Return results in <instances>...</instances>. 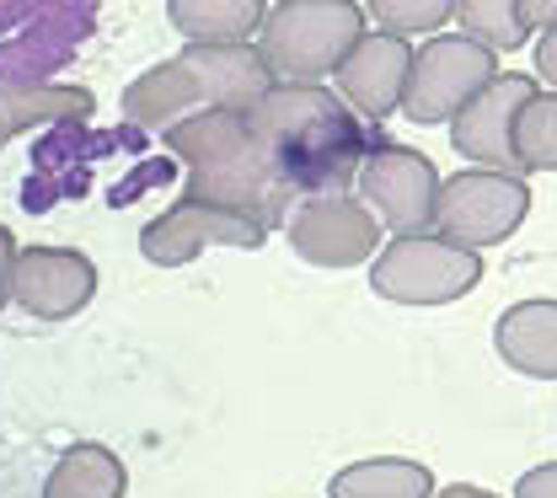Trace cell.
Listing matches in <instances>:
<instances>
[{
	"label": "cell",
	"mask_w": 557,
	"mask_h": 498,
	"mask_svg": "<svg viewBox=\"0 0 557 498\" xmlns=\"http://www.w3.org/2000/svg\"><path fill=\"white\" fill-rule=\"evenodd\" d=\"M252 135L274 150L300 199H338L359 177L364 155L392 140L381 124H364L338 91L274 80V91L247 113Z\"/></svg>",
	"instance_id": "6da1fadb"
},
{
	"label": "cell",
	"mask_w": 557,
	"mask_h": 498,
	"mask_svg": "<svg viewBox=\"0 0 557 498\" xmlns=\"http://www.w3.org/2000/svg\"><path fill=\"white\" fill-rule=\"evenodd\" d=\"M166 150L188 166L183 199H205L214 210H231L263 231H278L289 210L300 204L295 183L284 177V166L274 161V150L252 135L247 113H194L177 129L161 135Z\"/></svg>",
	"instance_id": "7a4b0ae2"
},
{
	"label": "cell",
	"mask_w": 557,
	"mask_h": 498,
	"mask_svg": "<svg viewBox=\"0 0 557 498\" xmlns=\"http://www.w3.org/2000/svg\"><path fill=\"white\" fill-rule=\"evenodd\" d=\"M274 91V75L263 65V49L252 43H225V49H183L177 60H161L124 91V119L135 129L166 135L194 113H252Z\"/></svg>",
	"instance_id": "3957f363"
},
{
	"label": "cell",
	"mask_w": 557,
	"mask_h": 498,
	"mask_svg": "<svg viewBox=\"0 0 557 498\" xmlns=\"http://www.w3.org/2000/svg\"><path fill=\"white\" fill-rule=\"evenodd\" d=\"M364 33L370 22L354 0H278L263 16V65L274 80L322 86V75L344 71Z\"/></svg>",
	"instance_id": "277c9868"
},
{
	"label": "cell",
	"mask_w": 557,
	"mask_h": 498,
	"mask_svg": "<svg viewBox=\"0 0 557 498\" xmlns=\"http://www.w3.org/2000/svg\"><path fill=\"white\" fill-rule=\"evenodd\" d=\"M483 252H467L440 231H418V236H392L375 252L370 289L392 306H450L483 285Z\"/></svg>",
	"instance_id": "5b68a950"
},
{
	"label": "cell",
	"mask_w": 557,
	"mask_h": 498,
	"mask_svg": "<svg viewBox=\"0 0 557 498\" xmlns=\"http://www.w3.org/2000/svg\"><path fill=\"white\" fill-rule=\"evenodd\" d=\"M531 214V183L509 177V172H456L440 183V204H434V231L467 252H483L509 241Z\"/></svg>",
	"instance_id": "8992f818"
},
{
	"label": "cell",
	"mask_w": 557,
	"mask_h": 498,
	"mask_svg": "<svg viewBox=\"0 0 557 498\" xmlns=\"http://www.w3.org/2000/svg\"><path fill=\"white\" fill-rule=\"evenodd\" d=\"M498 75V60L483 43H472L467 33H434L423 49H413V71H408V97H403V119L408 124H450L472 97H483Z\"/></svg>",
	"instance_id": "52a82bcc"
},
{
	"label": "cell",
	"mask_w": 557,
	"mask_h": 498,
	"mask_svg": "<svg viewBox=\"0 0 557 498\" xmlns=\"http://www.w3.org/2000/svg\"><path fill=\"white\" fill-rule=\"evenodd\" d=\"M5 27H16V38L0 43V86L33 91L49 86V75L75 60V49L91 38L97 27V5L70 0V5H0Z\"/></svg>",
	"instance_id": "ba28073f"
},
{
	"label": "cell",
	"mask_w": 557,
	"mask_h": 498,
	"mask_svg": "<svg viewBox=\"0 0 557 498\" xmlns=\"http://www.w3.org/2000/svg\"><path fill=\"white\" fill-rule=\"evenodd\" d=\"M440 172L434 161L413 150V145L386 140L381 150L364 155L359 177H354V199L375 214L381 231L392 236H418V231H434V204H440Z\"/></svg>",
	"instance_id": "9c48e42d"
},
{
	"label": "cell",
	"mask_w": 557,
	"mask_h": 498,
	"mask_svg": "<svg viewBox=\"0 0 557 498\" xmlns=\"http://www.w3.org/2000/svg\"><path fill=\"white\" fill-rule=\"evenodd\" d=\"M263 241H269L263 225H252V220H242V214H231V210H214L205 199H183V194H177V204H166L139 231V252L156 269H188L209 247L258 252Z\"/></svg>",
	"instance_id": "30bf717a"
},
{
	"label": "cell",
	"mask_w": 557,
	"mask_h": 498,
	"mask_svg": "<svg viewBox=\"0 0 557 498\" xmlns=\"http://www.w3.org/2000/svg\"><path fill=\"white\" fill-rule=\"evenodd\" d=\"M284 231H289L295 258L311 263V269H359L381 252V225L354 194L300 199L284 220Z\"/></svg>",
	"instance_id": "8fae6325"
},
{
	"label": "cell",
	"mask_w": 557,
	"mask_h": 498,
	"mask_svg": "<svg viewBox=\"0 0 557 498\" xmlns=\"http://www.w3.org/2000/svg\"><path fill=\"white\" fill-rule=\"evenodd\" d=\"M536 97V80L525 71H498L483 97H472L456 119H450V145L478 166V172H509L520 177L515 161V119L520 108Z\"/></svg>",
	"instance_id": "7c38bea8"
},
{
	"label": "cell",
	"mask_w": 557,
	"mask_h": 498,
	"mask_svg": "<svg viewBox=\"0 0 557 498\" xmlns=\"http://www.w3.org/2000/svg\"><path fill=\"white\" fill-rule=\"evenodd\" d=\"M97 295V263L75 247H22L16 274H11V300L38 316V322H70L91 306Z\"/></svg>",
	"instance_id": "4fadbf2b"
},
{
	"label": "cell",
	"mask_w": 557,
	"mask_h": 498,
	"mask_svg": "<svg viewBox=\"0 0 557 498\" xmlns=\"http://www.w3.org/2000/svg\"><path fill=\"white\" fill-rule=\"evenodd\" d=\"M408 71H413V49L392 33H364L354 43V54L338 71V97L364 119V124H381L392 113H403V97H408Z\"/></svg>",
	"instance_id": "5bb4252c"
},
{
	"label": "cell",
	"mask_w": 557,
	"mask_h": 498,
	"mask_svg": "<svg viewBox=\"0 0 557 498\" xmlns=\"http://www.w3.org/2000/svg\"><path fill=\"white\" fill-rule=\"evenodd\" d=\"M493 349L515 375L531 381H557V300L553 295H531L515 300L498 327H493Z\"/></svg>",
	"instance_id": "9a60e30c"
},
{
	"label": "cell",
	"mask_w": 557,
	"mask_h": 498,
	"mask_svg": "<svg viewBox=\"0 0 557 498\" xmlns=\"http://www.w3.org/2000/svg\"><path fill=\"white\" fill-rule=\"evenodd\" d=\"M129 494V466L119 450L97 445V439H81L65 445L60 461L49 466L44 477V498H124Z\"/></svg>",
	"instance_id": "2e32d148"
},
{
	"label": "cell",
	"mask_w": 557,
	"mask_h": 498,
	"mask_svg": "<svg viewBox=\"0 0 557 498\" xmlns=\"http://www.w3.org/2000/svg\"><path fill=\"white\" fill-rule=\"evenodd\" d=\"M166 16L194 49H225V43H247L252 33H263L269 5L263 0H172Z\"/></svg>",
	"instance_id": "e0dca14e"
},
{
	"label": "cell",
	"mask_w": 557,
	"mask_h": 498,
	"mask_svg": "<svg viewBox=\"0 0 557 498\" xmlns=\"http://www.w3.org/2000/svg\"><path fill=\"white\" fill-rule=\"evenodd\" d=\"M91 113V91L86 86H33V91H16V86H0V150L27 135V129H44V124H70V119H86Z\"/></svg>",
	"instance_id": "ac0fdd59"
},
{
	"label": "cell",
	"mask_w": 557,
	"mask_h": 498,
	"mask_svg": "<svg viewBox=\"0 0 557 498\" xmlns=\"http://www.w3.org/2000/svg\"><path fill=\"white\" fill-rule=\"evenodd\" d=\"M434 472L423 461L408 456H370V461H354L344 472H333L327 498H434Z\"/></svg>",
	"instance_id": "d6986e66"
},
{
	"label": "cell",
	"mask_w": 557,
	"mask_h": 498,
	"mask_svg": "<svg viewBox=\"0 0 557 498\" xmlns=\"http://www.w3.org/2000/svg\"><path fill=\"white\" fill-rule=\"evenodd\" d=\"M450 22L487 54H515L531 43V11L525 0H450Z\"/></svg>",
	"instance_id": "ffe728a7"
},
{
	"label": "cell",
	"mask_w": 557,
	"mask_h": 498,
	"mask_svg": "<svg viewBox=\"0 0 557 498\" xmlns=\"http://www.w3.org/2000/svg\"><path fill=\"white\" fill-rule=\"evenodd\" d=\"M515 161L525 172H557V91H536L515 119Z\"/></svg>",
	"instance_id": "44dd1931"
},
{
	"label": "cell",
	"mask_w": 557,
	"mask_h": 498,
	"mask_svg": "<svg viewBox=\"0 0 557 498\" xmlns=\"http://www.w3.org/2000/svg\"><path fill=\"white\" fill-rule=\"evenodd\" d=\"M364 22H375V33H392L408 43V33H440L450 22V0H370Z\"/></svg>",
	"instance_id": "7402d4cb"
},
{
	"label": "cell",
	"mask_w": 557,
	"mask_h": 498,
	"mask_svg": "<svg viewBox=\"0 0 557 498\" xmlns=\"http://www.w3.org/2000/svg\"><path fill=\"white\" fill-rule=\"evenodd\" d=\"M515 498H557V461H542V466L520 472V483H515Z\"/></svg>",
	"instance_id": "603a6c76"
},
{
	"label": "cell",
	"mask_w": 557,
	"mask_h": 498,
	"mask_svg": "<svg viewBox=\"0 0 557 498\" xmlns=\"http://www.w3.org/2000/svg\"><path fill=\"white\" fill-rule=\"evenodd\" d=\"M16 231H5L0 225V311H5V300H11V274H16Z\"/></svg>",
	"instance_id": "cb8c5ba5"
},
{
	"label": "cell",
	"mask_w": 557,
	"mask_h": 498,
	"mask_svg": "<svg viewBox=\"0 0 557 498\" xmlns=\"http://www.w3.org/2000/svg\"><path fill=\"white\" fill-rule=\"evenodd\" d=\"M536 75L557 86V27L553 33H542V43H536Z\"/></svg>",
	"instance_id": "d4e9b609"
},
{
	"label": "cell",
	"mask_w": 557,
	"mask_h": 498,
	"mask_svg": "<svg viewBox=\"0 0 557 498\" xmlns=\"http://www.w3.org/2000/svg\"><path fill=\"white\" fill-rule=\"evenodd\" d=\"M525 11H531V27H557V0H525Z\"/></svg>",
	"instance_id": "484cf974"
},
{
	"label": "cell",
	"mask_w": 557,
	"mask_h": 498,
	"mask_svg": "<svg viewBox=\"0 0 557 498\" xmlns=\"http://www.w3.org/2000/svg\"><path fill=\"white\" fill-rule=\"evenodd\" d=\"M434 498H498V494H487V488H472V483H450V488H440Z\"/></svg>",
	"instance_id": "4316f807"
}]
</instances>
